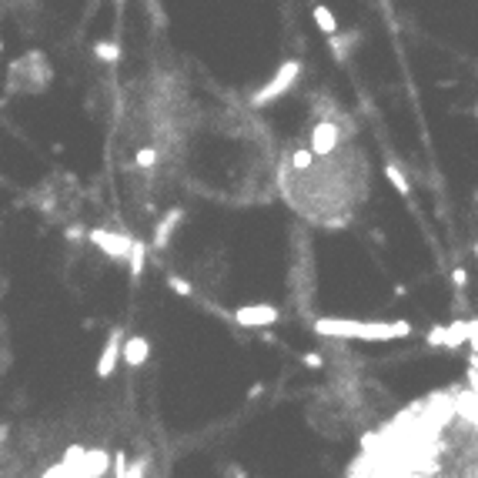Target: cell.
Instances as JSON below:
<instances>
[{"label": "cell", "mask_w": 478, "mask_h": 478, "mask_svg": "<svg viewBox=\"0 0 478 478\" xmlns=\"http://www.w3.org/2000/svg\"><path fill=\"white\" fill-rule=\"evenodd\" d=\"M315 335L328 338H364V342H391V338H408L411 325L408 321H338V318H318Z\"/></svg>", "instance_id": "cell-1"}, {"label": "cell", "mask_w": 478, "mask_h": 478, "mask_svg": "<svg viewBox=\"0 0 478 478\" xmlns=\"http://www.w3.org/2000/svg\"><path fill=\"white\" fill-rule=\"evenodd\" d=\"M298 77H301V60H285L278 71H274V77H271L265 87H258L254 94H251V107H268V104H274L278 97H285L294 84H298Z\"/></svg>", "instance_id": "cell-2"}, {"label": "cell", "mask_w": 478, "mask_h": 478, "mask_svg": "<svg viewBox=\"0 0 478 478\" xmlns=\"http://www.w3.org/2000/svg\"><path fill=\"white\" fill-rule=\"evenodd\" d=\"M87 241L97 251H104L107 258H114V261H127L131 258V248H134V238H127V234L111 231V228H91L87 231Z\"/></svg>", "instance_id": "cell-3"}, {"label": "cell", "mask_w": 478, "mask_h": 478, "mask_svg": "<svg viewBox=\"0 0 478 478\" xmlns=\"http://www.w3.org/2000/svg\"><path fill=\"white\" fill-rule=\"evenodd\" d=\"M342 134H344L342 124H335V121H318V124L311 127V134H308V148L318 154V157H328V154L338 151Z\"/></svg>", "instance_id": "cell-4"}, {"label": "cell", "mask_w": 478, "mask_h": 478, "mask_svg": "<svg viewBox=\"0 0 478 478\" xmlns=\"http://www.w3.org/2000/svg\"><path fill=\"white\" fill-rule=\"evenodd\" d=\"M124 328H111V335H107V342H104V351H100V358H97V378H111L114 375L117 362L124 358Z\"/></svg>", "instance_id": "cell-5"}, {"label": "cell", "mask_w": 478, "mask_h": 478, "mask_svg": "<svg viewBox=\"0 0 478 478\" xmlns=\"http://www.w3.org/2000/svg\"><path fill=\"white\" fill-rule=\"evenodd\" d=\"M231 318H234L241 328H258V331H261V328L274 325V321L281 318V311H278L274 305H241Z\"/></svg>", "instance_id": "cell-6"}, {"label": "cell", "mask_w": 478, "mask_h": 478, "mask_svg": "<svg viewBox=\"0 0 478 478\" xmlns=\"http://www.w3.org/2000/svg\"><path fill=\"white\" fill-rule=\"evenodd\" d=\"M181 221H184V208L164 211V218L157 221V231H154V238H151V248H157V251L168 248V241H171V231L177 228Z\"/></svg>", "instance_id": "cell-7"}, {"label": "cell", "mask_w": 478, "mask_h": 478, "mask_svg": "<svg viewBox=\"0 0 478 478\" xmlns=\"http://www.w3.org/2000/svg\"><path fill=\"white\" fill-rule=\"evenodd\" d=\"M148 358H151V342L144 335H131L124 342V364L127 368H141V364H148Z\"/></svg>", "instance_id": "cell-8"}, {"label": "cell", "mask_w": 478, "mask_h": 478, "mask_svg": "<svg viewBox=\"0 0 478 478\" xmlns=\"http://www.w3.org/2000/svg\"><path fill=\"white\" fill-rule=\"evenodd\" d=\"M114 465V455H107L104 448H94V452H87L84 461H80V472L84 478H104V472Z\"/></svg>", "instance_id": "cell-9"}, {"label": "cell", "mask_w": 478, "mask_h": 478, "mask_svg": "<svg viewBox=\"0 0 478 478\" xmlns=\"http://www.w3.org/2000/svg\"><path fill=\"white\" fill-rule=\"evenodd\" d=\"M362 40V34L358 30H351V34H331L328 37V47H331V54H335V60L338 64H344L348 60V54H351V47Z\"/></svg>", "instance_id": "cell-10"}, {"label": "cell", "mask_w": 478, "mask_h": 478, "mask_svg": "<svg viewBox=\"0 0 478 478\" xmlns=\"http://www.w3.org/2000/svg\"><path fill=\"white\" fill-rule=\"evenodd\" d=\"M148 241H141V238H134V248H131V258H127V268H131V278H141L144 274V265H148Z\"/></svg>", "instance_id": "cell-11"}, {"label": "cell", "mask_w": 478, "mask_h": 478, "mask_svg": "<svg viewBox=\"0 0 478 478\" xmlns=\"http://www.w3.org/2000/svg\"><path fill=\"white\" fill-rule=\"evenodd\" d=\"M468 338H472V325L468 321H452L448 335H445V348H461Z\"/></svg>", "instance_id": "cell-12"}, {"label": "cell", "mask_w": 478, "mask_h": 478, "mask_svg": "<svg viewBox=\"0 0 478 478\" xmlns=\"http://www.w3.org/2000/svg\"><path fill=\"white\" fill-rule=\"evenodd\" d=\"M384 177L391 181V188L402 194V197H408V194H411V184H408V177L402 174V168H398L395 161H384Z\"/></svg>", "instance_id": "cell-13"}, {"label": "cell", "mask_w": 478, "mask_h": 478, "mask_svg": "<svg viewBox=\"0 0 478 478\" xmlns=\"http://www.w3.org/2000/svg\"><path fill=\"white\" fill-rule=\"evenodd\" d=\"M91 54L97 60H104V64H117L121 60V44L117 40H97L94 47H91Z\"/></svg>", "instance_id": "cell-14"}, {"label": "cell", "mask_w": 478, "mask_h": 478, "mask_svg": "<svg viewBox=\"0 0 478 478\" xmlns=\"http://www.w3.org/2000/svg\"><path fill=\"white\" fill-rule=\"evenodd\" d=\"M315 24H318V30L328 34V37H331V34H338V17L328 10L325 3H318V7H315Z\"/></svg>", "instance_id": "cell-15"}, {"label": "cell", "mask_w": 478, "mask_h": 478, "mask_svg": "<svg viewBox=\"0 0 478 478\" xmlns=\"http://www.w3.org/2000/svg\"><path fill=\"white\" fill-rule=\"evenodd\" d=\"M315 157H318V154L311 151V148H298V151L291 154V168H294V171H298V174H305V171H311V164H315Z\"/></svg>", "instance_id": "cell-16"}, {"label": "cell", "mask_w": 478, "mask_h": 478, "mask_svg": "<svg viewBox=\"0 0 478 478\" xmlns=\"http://www.w3.org/2000/svg\"><path fill=\"white\" fill-rule=\"evenodd\" d=\"M164 285L171 287L174 294H181V298H191V294H194L191 281H184V278H181V274H174V271H171V274H168V278H164Z\"/></svg>", "instance_id": "cell-17"}, {"label": "cell", "mask_w": 478, "mask_h": 478, "mask_svg": "<svg viewBox=\"0 0 478 478\" xmlns=\"http://www.w3.org/2000/svg\"><path fill=\"white\" fill-rule=\"evenodd\" d=\"M445 335H448V325H432L428 335H425V344L428 348H445Z\"/></svg>", "instance_id": "cell-18"}, {"label": "cell", "mask_w": 478, "mask_h": 478, "mask_svg": "<svg viewBox=\"0 0 478 478\" xmlns=\"http://www.w3.org/2000/svg\"><path fill=\"white\" fill-rule=\"evenodd\" d=\"M111 468H114V478H124L127 472H131V459H127V452H124V448L114 452V465H111Z\"/></svg>", "instance_id": "cell-19"}, {"label": "cell", "mask_w": 478, "mask_h": 478, "mask_svg": "<svg viewBox=\"0 0 478 478\" xmlns=\"http://www.w3.org/2000/svg\"><path fill=\"white\" fill-rule=\"evenodd\" d=\"M154 164H157V151H154V148H141V151H137V168L148 171V168H154Z\"/></svg>", "instance_id": "cell-20"}, {"label": "cell", "mask_w": 478, "mask_h": 478, "mask_svg": "<svg viewBox=\"0 0 478 478\" xmlns=\"http://www.w3.org/2000/svg\"><path fill=\"white\" fill-rule=\"evenodd\" d=\"M301 364H305V368H325V358H321L318 351H305V355H301Z\"/></svg>", "instance_id": "cell-21"}, {"label": "cell", "mask_w": 478, "mask_h": 478, "mask_svg": "<svg viewBox=\"0 0 478 478\" xmlns=\"http://www.w3.org/2000/svg\"><path fill=\"white\" fill-rule=\"evenodd\" d=\"M452 285H455V291H465V287H468V271L465 268L452 271Z\"/></svg>", "instance_id": "cell-22"}, {"label": "cell", "mask_w": 478, "mask_h": 478, "mask_svg": "<svg viewBox=\"0 0 478 478\" xmlns=\"http://www.w3.org/2000/svg\"><path fill=\"white\" fill-rule=\"evenodd\" d=\"M144 472H148V459H137L134 465H131V472L124 478H144Z\"/></svg>", "instance_id": "cell-23"}, {"label": "cell", "mask_w": 478, "mask_h": 478, "mask_svg": "<svg viewBox=\"0 0 478 478\" xmlns=\"http://www.w3.org/2000/svg\"><path fill=\"white\" fill-rule=\"evenodd\" d=\"M64 238H67V241H80V238H87V231L80 228V224H74V228L64 231Z\"/></svg>", "instance_id": "cell-24"}, {"label": "cell", "mask_w": 478, "mask_h": 478, "mask_svg": "<svg viewBox=\"0 0 478 478\" xmlns=\"http://www.w3.org/2000/svg\"><path fill=\"white\" fill-rule=\"evenodd\" d=\"M468 325H472V338H468V348L478 351V318H468Z\"/></svg>", "instance_id": "cell-25"}, {"label": "cell", "mask_w": 478, "mask_h": 478, "mask_svg": "<svg viewBox=\"0 0 478 478\" xmlns=\"http://www.w3.org/2000/svg\"><path fill=\"white\" fill-rule=\"evenodd\" d=\"M261 395H265V382H254L248 388V402H254V398H261Z\"/></svg>", "instance_id": "cell-26"}, {"label": "cell", "mask_w": 478, "mask_h": 478, "mask_svg": "<svg viewBox=\"0 0 478 478\" xmlns=\"http://www.w3.org/2000/svg\"><path fill=\"white\" fill-rule=\"evenodd\" d=\"M224 475H228V478H248V472H245V468H238V465H231Z\"/></svg>", "instance_id": "cell-27"}, {"label": "cell", "mask_w": 478, "mask_h": 478, "mask_svg": "<svg viewBox=\"0 0 478 478\" xmlns=\"http://www.w3.org/2000/svg\"><path fill=\"white\" fill-rule=\"evenodd\" d=\"M472 114H475V121H478V104H475V111H472Z\"/></svg>", "instance_id": "cell-28"}, {"label": "cell", "mask_w": 478, "mask_h": 478, "mask_svg": "<svg viewBox=\"0 0 478 478\" xmlns=\"http://www.w3.org/2000/svg\"><path fill=\"white\" fill-rule=\"evenodd\" d=\"M475 258H478V241H475Z\"/></svg>", "instance_id": "cell-29"}, {"label": "cell", "mask_w": 478, "mask_h": 478, "mask_svg": "<svg viewBox=\"0 0 478 478\" xmlns=\"http://www.w3.org/2000/svg\"><path fill=\"white\" fill-rule=\"evenodd\" d=\"M475 204H478V191H475Z\"/></svg>", "instance_id": "cell-30"}, {"label": "cell", "mask_w": 478, "mask_h": 478, "mask_svg": "<svg viewBox=\"0 0 478 478\" xmlns=\"http://www.w3.org/2000/svg\"><path fill=\"white\" fill-rule=\"evenodd\" d=\"M114 3H124V0H114Z\"/></svg>", "instance_id": "cell-31"}]
</instances>
